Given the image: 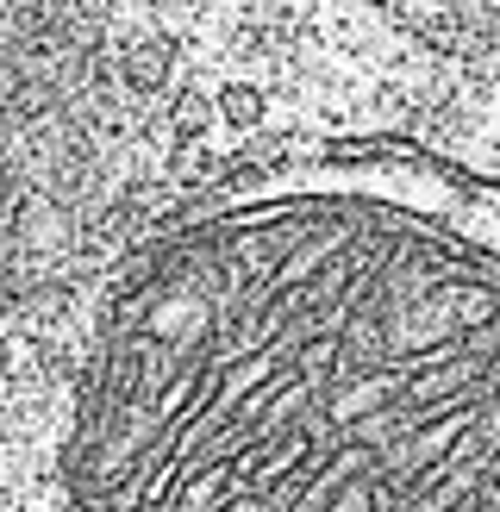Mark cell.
<instances>
[{"mask_svg": "<svg viewBox=\"0 0 500 512\" xmlns=\"http://www.w3.org/2000/svg\"><path fill=\"white\" fill-rule=\"evenodd\" d=\"M175 69H182V44H175L169 32H132V38H119L113 82H119V94L132 100V107L169 94L175 88Z\"/></svg>", "mask_w": 500, "mask_h": 512, "instance_id": "obj_2", "label": "cell"}, {"mask_svg": "<svg viewBox=\"0 0 500 512\" xmlns=\"http://www.w3.org/2000/svg\"><path fill=\"white\" fill-rule=\"evenodd\" d=\"M213 113H219V125L232 138H250V132H263V125H269L275 94L257 82V75H225V82L213 88Z\"/></svg>", "mask_w": 500, "mask_h": 512, "instance_id": "obj_3", "label": "cell"}, {"mask_svg": "<svg viewBox=\"0 0 500 512\" xmlns=\"http://www.w3.org/2000/svg\"><path fill=\"white\" fill-rule=\"evenodd\" d=\"M0 331V512H500V200L250 194Z\"/></svg>", "mask_w": 500, "mask_h": 512, "instance_id": "obj_1", "label": "cell"}, {"mask_svg": "<svg viewBox=\"0 0 500 512\" xmlns=\"http://www.w3.org/2000/svg\"><path fill=\"white\" fill-rule=\"evenodd\" d=\"M219 169H225V157H219L213 144H169L157 175H163V182H169L175 194H213Z\"/></svg>", "mask_w": 500, "mask_h": 512, "instance_id": "obj_4", "label": "cell"}, {"mask_svg": "<svg viewBox=\"0 0 500 512\" xmlns=\"http://www.w3.org/2000/svg\"><path fill=\"white\" fill-rule=\"evenodd\" d=\"M488 75H494V94H500V50H494V63H488Z\"/></svg>", "mask_w": 500, "mask_h": 512, "instance_id": "obj_6", "label": "cell"}, {"mask_svg": "<svg viewBox=\"0 0 500 512\" xmlns=\"http://www.w3.org/2000/svg\"><path fill=\"white\" fill-rule=\"evenodd\" d=\"M163 125H169V144H207V132L219 125V113H213V94L200 88V82L175 88V94L163 100Z\"/></svg>", "mask_w": 500, "mask_h": 512, "instance_id": "obj_5", "label": "cell"}]
</instances>
